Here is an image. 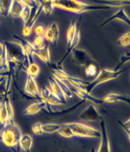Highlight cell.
Instances as JSON below:
<instances>
[{"mask_svg":"<svg viewBox=\"0 0 130 152\" xmlns=\"http://www.w3.org/2000/svg\"><path fill=\"white\" fill-rule=\"evenodd\" d=\"M0 141H1V134H0Z\"/></svg>","mask_w":130,"mask_h":152,"instance_id":"42","label":"cell"},{"mask_svg":"<svg viewBox=\"0 0 130 152\" xmlns=\"http://www.w3.org/2000/svg\"><path fill=\"white\" fill-rule=\"evenodd\" d=\"M40 98L41 101L48 103L50 105H62L64 103L60 101L59 99H57L56 96L53 94V92L51 91L50 88L44 87L40 92Z\"/></svg>","mask_w":130,"mask_h":152,"instance_id":"12","label":"cell"},{"mask_svg":"<svg viewBox=\"0 0 130 152\" xmlns=\"http://www.w3.org/2000/svg\"><path fill=\"white\" fill-rule=\"evenodd\" d=\"M113 20H121L122 23H124L125 25H127L130 27V19H129V17L127 15V13H126V11L124 8H121L118 11H117L115 14H113L110 18H108L104 23H101L100 27L106 26L107 23L113 22Z\"/></svg>","mask_w":130,"mask_h":152,"instance_id":"14","label":"cell"},{"mask_svg":"<svg viewBox=\"0 0 130 152\" xmlns=\"http://www.w3.org/2000/svg\"><path fill=\"white\" fill-rule=\"evenodd\" d=\"M126 70H127V68H122V69H118V70L106 69V68L100 69V71H99V73L97 74L96 77H95L91 82H88L87 84L84 86V88L83 90H84L87 93L91 94V92L93 91L98 85L103 84L105 82L114 80V79L118 78L119 75H121Z\"/></svg>","mask_w":130,"mask_h":152,"instance_id":"3","label":"cell"},{"mask_svg":"<svg viewBox=\"0 0 130 152\" xmlns=\"http://www.w3.org/2000/svg\"><path fill=\"white\" fill-rule=\"evenodd\" d=\"M31 14H32V8H31V7L23 5L22 11V13H20V18H22V20H23V23H25L27 20H29Z\"/></svg>","mask_w":130,"mask_h":152,"instance_id":"32","label":"cell"},{"mask_svg":"<svg viewBox=\"0 0 130 152\" xmlns=\"http://www.w3.org/2000/svg\"><path fill=\"white\" fill-rule=\"evenodd\" d=\"M22 8H23L22 3L19 1V0H15L11 8V11H10V15L13 18H19V17H20V13L22 11Z\"/></svg>","mask_w":130,"mask_h":152,"instance_id":"28","label":"cell"},{"mask_svg":"<svg viewBox=\"0 0 130 152\" xmlns=\"http://www.w3.org/2000/svg\"><path fill=\"white\" fill-rule=\"evenodd\" d=\"M31 130H32V133L34 134H36V136H40V134H44L43 129H42V124L39 123V122L34 123L31 126Z\"/></svg>","mask_w":130,"mask_h":152,"instance_id":"37","label":"cell"},{"mask_svg":"<svg viewBox=\"0 0 130 152\" xmlns=\"http://www.w3.org/2000/svg\"><path fill=\"white\" fill-rule=\"evenodd\" d=\"M117 42L118 45H121V46H122V47L130 46V31L122 34V35L118 39Z\"/></svg>","mask_w":130,"mask_h":152,"instance_id":"33","label":"cell"},{"mask_svg":"<svg viewBox=\"0 0 130 152\" xmlns=\"http://www.w3.org/2000/svg\"><path fill=\"white\" fill-rule=\"evenodd\" d=\"M22 3L23 5L29 6L31 8H35V7H41L42 4H41L40 0H19Z\"/></svg>","mask_w":130,"mask_h":152,"instance_id":"36","label":"cell"},{"mask_svg":"<svg viewBox=\"0 0 130 152\" xmlns=\"http://www.w3.org/2000/svg\"><path fill=\"white\" fill-rule=\"evenodd\" d=\"M72 58H73L75 64L81 65V66H87L90 64H92L95 61L90 57V55L83 49H75L72 52Z\"/></svg>","mask_w":130,"mask_h":152,"instance_id":"5","label":"cell"},{"mask_svg":"<svg viewBox=\"0 0 130 152\" xmlns=\"http://www.w3.org/2000/svg\"><path fill=\"white\" fill-rule=\"evenodd\" d=\"M53 7L65 10V11L82 14L87 12H94V11H105L109 10L110 11L111 7L105 5H98V4H87V3L79 1V0H53Z\"/></svg>","mask_w":130,"mask_h":152,"instance_id":"1","label":"cell"},{"mask_svg":"<svg viewBox=\"0 0 130 152\" xmlns=\"http://www.w3.org/2000/svg\"><path fill=\"white\" fill-rule=\"evenodd\" d=\"M49 84H50V89H51V91L53 92V94L56 96L57 99H59L64 104H66L68 102L67 101L68 98L66 96V95L64 94L62 88L60 87L59 83L57 82L56 79L51 76V77H49Z\"/></svg>","mask_w":130,"mask_h":152,"instance_id":"13","label":"cell"},{"mask_svg":"<svg viewBox=\"0 0 130 152\" xmlns=\"http://www.w3.org/2000/svg\"><path fill=\"white\" fill-rule=\"evenodd\" d=\"M0 72H2V68H1V65H0Z\"/></svg>","mask_w":130,"mask_h":152,"instance_id":"41","label":"cell"},{"mask_svg":"<svg viewBox=\"0 0 130 152\" xmlns=\"http://www.w3.org/2000/svg\"><path fill=\"white\" fill-rule=\"evenodd\" d=\"M10 78L8 76H5L4 78L0 81V102H2L5 99V96L8 95L7 89H8V82Z\"/></svg>","mask_w":130,"mask_h":152,"instance_id":"30","label":"cell"},{"mask_svg":"<svg viewBox=\"0 0 130 152\" xmlns=\"http://www.w3.org/2000/svg\"><path fill=\"white\" fill-rule=\"evenodd\" d=\"M62 126V124L58 123H47V124H42V129L43 133L46 134H53L56 132H58V130Z\"/></svg>","mask_w":130,"mask_h":152,"instance_id":"26","label":"cell"},{"mask_svg":"<svg viewBox=\"0 0 130 152\" xmlns=\"http://www.w3.org/2000/svg\"><path fill=\"white\" fill-rule=\"evenodd\" d=\"M118 123L121 128H125V129L130 130V118L127 121H125V122H121V121L118 120Z\"/></svg>","mask_w":130,"mask_h":152,"instance_id":"38","label":"cell"},{"mask_svg":"<svg viewBox=\"0 0 130 152\" xmlns=\"http://www.w3.org/2000/svg\"><path fill=\"white\" fill-rule=\"evenodd\" d=\"M9 125V118L8 114H7V110L5 107L4 102H0V128L4 129L5 127Z\"/></svg>","mask_w":130,"mask_h":152,"instance_id":"22","label":"cell"},{"mask_svg":"<svg viewBox=\"0 0 130 152\" xmlns=\"http://www.w3.org/2000/svg\"><path fill=\"white\" fill-rule=\"evenodd\" d=\"M34 56L38 57L43 63L47 64H51V52L49 45H45L40 49L34 50Z\"/></svg>","mask_w":130,"mask_h":152,"instance_id":"19","label":"cell"},{"mask_svg":"<svg viewBox=\"0 0 130 152\" xmlns=\"http://www.w3.org/2000/svg\"><path fill=\"white\" fill-rule=\"evenodd\" d=\"M45 41L46 40H45V38H44V36H36L33 39V42H32L34 50L40 49V48L45 46Z\"/></svg>","mask_w":130,"mask_h":152,"instance_id":"34","label":"cell"},{"mask_svg":"<svg viewBox=\"0 0 130 152\" xmlns=\"http://www.w3.org/2000/svg\"><path fill=\"white\" fill-rule=\"evenodd\" d=\"M100 122V144L97 149V152H111V146H110V140H109L107 127H106L105 121L102 119Z\"/></svg>","mask_w":130,"mask_h":152,"instance_id":"7","label":"cell"},{"mask_svg":"<svg viewBox=\"0 0 130 152\" xmlns=\"http://www.w3.org/2000/svg\"><path fill=\"white\" fill-rule=\"evenodd\" d=\"M42 4V12H44L46 15H51L53 10V0H41Z\"/></svg>","mask_w":130,"mask_h":152,"instance_id":"31","label":"cell"},{"mask_svg":"<svg viewBox=\"0 0 130 152\" xmlns=\"http://www.w3.org/2000/svg\"><path fill=\"white\" fill-rule=\"evenodd\" d=\"M57 133H58L61 137H66V139H71V137H75L73 131H72V129L69 127V125H68L67 123L62 124V126H61V128L58 130Z\"/></svg>","mask_w":130,"mask_h":152,"instance_id":"29","label":"cell"},{"mask_svg":"<svg viewBox=\"0 0 130 152\" xmlns=\"http://www.w3.org/2000/svg\"><path fill=\"white\" fill-rule=\"evenodd\" d=\"M99 71L100 70H99V66L96 64V61L87 65V66H85V70H84L85 75H87V77H96L97 74L99 73Z\"/></svg>","mask_w":130,"mask_h":152,"instance_id":"27","label":"cell"},{"mask_svg":"<svg viewBox=\"0 0 130 152\" xmlns=\"http://www.w3.org/2000/svg\"><path fill=\"white\" fill-rule=\"evenodd\" d=\"M32 143H33V140L31 136L29 134H22L20 139V142H19V145L22 149L25 151V152H30L31 150V146H32Z\"/></svg>","mask_w":130,"mask_h":152,"instance_id":"20","label":"cell"},{"mask_svg":"<svg viewBox=\"0 0 130 152\" xmlns=\"http://www.w3.org/2000/svg\"><path fill=\"white\" fill-rule=\"evenodd\" d=\"M90 152H96V148L93 147V148H91V150Z\"/></svg>","mask_w":130,"mask_h":152,"instance_id":"40","label":"cell"},{"mask_svg":"<svg viewBox=\"0 0 130 152\" xmlns=\"http://www.w3.org/2000/svg\"><path fill=\"white\" fill-rule=\"evenodd\" d=\"M13 36V39H14V42L18 43L20 47L22 48L23 52L25 53L26 55V58H27V61H28V64L30 63H33V56H34V47L32 43L28 42L22 38L19 37L18 35H12Z\"/></svg>","mask_w":130,"mask_h":152,"instance_id":"11","label":"cell"},{"mask_svg":"<svg viewBox=\"0 0 130 152\" xmlns=\"http://www.w3.org/2000/svg\"><path fill=\"white\" fill-rule=\"evenodd\" d=\"M73 131L75 137H90V139H100V131L91 128L82 123H67Z\"/></svg>","mask_w":130,"mask_h":152,"instance_id":"4","label":"cell"},{"mask_svg":"<svg viewBox=\"0 0 130 152\" xmlns=\"http://www.w3.org/2000/svg\"><path fill=\"white\" fill-rule=\"evenodd\" d=\"M94 4L109 6L111 8H122L130 6V0H87Z\"/></svg>","mask_w":130,"mask_h":152,"instance_id":"15","label":"cell"},{"mask_svg":"<svg viewBox=\"0 0 130 152\" xmlns=\"http://www.w3.org/2000/svg\"><path fill=\"white\" fill-rule=\"evenodd\" d=\"M40 1H41V0H40Z\"/></svg>","mask_w":130,"mask_h":152,"instance_id":"43","label":"cell"},{"mask_svg":"<svg viewBox=\"0 0 130 152\" xmlns=\"http://www.w3.org/2000/svg\"><path fill=\"white\" fill-rule=\"evenodd\" d=\"M80 119L83 121H90V122H96V121H101L102 116L99 114L98 110L94 105H88L87 108L81 112Z\"/></svg>","mask_w":130,"mask_h":152,"instance_id":"10","label":"cell"},{"mask_svg":"<svg viewBox=\"0 0 130 152\" xmlns=\"http://www.w3.org/2000/svg\"><path fill=\"white\" fill-rule=\"evenodd\" d=\"M48 105L50 104L44 102L43 101H36L35 102H33L30 105L27 106L25 109V111H23V113L25 115H34V114H37L39 111H41V110H45Z\"/></svg>","mask_w":130,"mask_h":152,"instance_id":"18","label":"cell"},{"mask_svg":"<svg viewBox=\"0 0 130 152\" xmlns=\"http://www.w3.org/2000/svg\"><path fill=\"white\" fill-rule=\"evenodd\" d=\"M25 71H26L27 76L35 79L40 73V66L35 63H30L26 65Z\"/></svg>","mask_w":130,"mask_h":152,"instance_id":"24","label":"cell"},{"mask_svg":"<svg viewBox=\"0 0 130 152\" xmlns=\"http://www.w3.org/2000/svg\"><path fill=\"white\" fill-rule=\"evenodd\" d=\"M4 102V104H5V107L7 110V114H8V118H9V125L11 124L15 123L14 121V108H13V105H12V102H11V99H10L9 96L7 95L5 96V99H3Z\"/></svg>","mask_w":130,"mask_h":152,"instance_id":"25","label":"cell"},{"mask_svg":"<svg viewBox=\"0 0 130 152\" xmlns=\"http://www.w3.org/2000/svg\"><path fill=\"white\" fill-rule=\"evenodd\" d=\"M41 12H42V6L32 8L31 16H30L29 20L25 23V26H23V28H22V35L25 36V37H29L30 35H31L34 25H35L36 20H37V19H38V17L40 16Z\"/></svg>","mask_w":130,"mask_h":152,"instance_id":"6","label":"cell"},{"mask_svg":"<svg viewBox=\"0 0 130 152\" xmlns=\"http://www.w3.org/2000/svg\"><path fill=\"white\" fill-rule=\"evenodd\" d=\"M1 142L10 148L13 152H19V142L22 137V132L16 123L5 127L1 131Z\"/></svg>","mask_w":130,"mask_h":152,"instance_id":"2","label":"cell"},{"mask_svg":"<svg viewBox=\"0 0 130 152\" xmlns=\"http://www.w3.org/2000/svg\"><path fill=\"white\" fill-rule=\"evenodd\" d=\"M15 0H0V15L7 17L10 15V11Z\"/></svg>","mask_w":130,"mask_h":152,"instance_id":"23","label":"cell"},{"mask_svg":"<svg viewBox=\"0 0 130 152\" xmlns=\"http://www.w3.org/2000/svg\"><path fill=\"white\" fill-rule=\"evenodd\" d=\"M79 27V26H78ZM77 23L76 20H73L70 23L69 27H68V30H67V34H66V40H67V49H69L72 42H73L75 35H76V32H77ZM66 49V50H67Z\"/></svg>","mask_w":130,"mask_h":152,"instance_id":"21","label":"cell"},{"mask_svg":"<svg viewBox=\"0 0 130 152\" xmlns=\"http://www.w3.org/2000/svg\"><path fill=\"white\" fill-rule=\"evenodd\" d=\"M25 93L27 96H29L30 98L34 99L35 101H41L39 89H38V86L36 84L35 79L29 77V76H27L26 80H25Z\"/></svg>","mask_w":130,"mask_h":152,"instance_id":"9","label":"cell"},{"mask_svg":"<svg viewBox=\"0 0 130 152\" xmlns=\"http://www.w3.org/2000/svg\"><path fill=\"white\" fill-rule=\"evenodd\" d=\"M46 28L47 27L44 26L43 23H38V25H36L33 27V30H34V33H35L36 36H44Z\"/></svg>","mask_w":130,"mask_h":152,"instance_id":"35","label":"cell"},{"mask_svg":"<svg viewBox=\"0 0 130 152\" xmlns=\"http://www.w3.org/2000/svg\"><path fill=\"white\" fill-rule=\"evenodd\" d=\"M58 36H59L58 25H57L56 22H53L52 23H50V25L47 26L45 34H44V38H45V40L47 42H49L56 46L57 43V40H58Z\"/></svg>","mask_w":130,"mask_h":152,"instance_id":"8","label":"cell"},{"mask_svg":"<svg viewBox=\"0 0 130 152\" xmlns=\"http://www.w3.org/2000/svg\"><path fill=\"white\" fill-rule=\"evenodd\" d=\"M72 92H74L75 94H76L81 99H83L84 102H90L92 103H94V104H98V105H100V104H102V103H104L103 99H98V98H96V96H93L91 94H90V93H87L83 89L74 88V91H72Z\"/></svg>","mask_w":130,"mask_h":152,"instance_id":"16","label":"cell"},{"mask_svg":"<svg viewBox=\"0 0 130 152\" xmlns=\"http://www.w3.org/2000/svg\"><path fill=\"white\" fill-rule=\"evenodd\" d=\"M122 129H124V131L125 132V134H127L128 139H129V140H130V130H128V129H125V128H122Z\"/></svg>","mask_w":130,"mask_h":152,"instance_id":"39","label":"cell"},{"mask_svg":"<svg viewBox=\"0 0 130 152\" xmlns=\"http://www.w3.org/2000/svg\"><path fill=\"white\" fill-rule=\"evenodd\" d=\"M104 102L108 103H114V102H125L128 105H130V96L124 95V94H118V93H111V94L106 95L103 99Z\"/></svg>","mask_w":130,"mask_h":152,"instance_id":"17","label":"cell"}]
</instances>
